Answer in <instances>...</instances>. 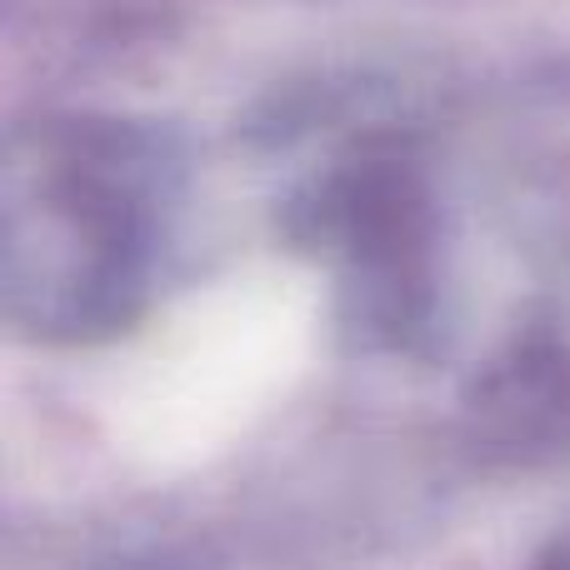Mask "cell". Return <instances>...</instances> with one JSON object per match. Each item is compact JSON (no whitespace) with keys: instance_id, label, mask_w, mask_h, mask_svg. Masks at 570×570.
<instances>
[{"instance_id":"6da1fadb","label":"cell","mask_w":570,"mask_h":570,"mask_svg":"<svg viewBox=\"0 0 570 570\" xmlns=\"http://www.w3.org/2000/svg\"><path fill=\"white\" fill-rule=\"evenodd\" d=\"M321 335V281L301 266H250L166 311L100 395L106 435L140 471L216 461L305 375Z\"/></svg>"}]
</instances>
